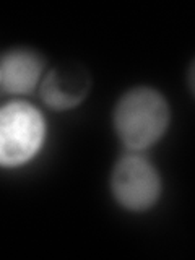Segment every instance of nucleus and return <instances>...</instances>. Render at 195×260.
Returning <instances> with one entry per match:
<instances>
[{"label":"nucleus","instance_id":"nucleus-1","mask_svg":"<svg viewBox=\"0 0 195 260\" xmlns=\"http://www.w3.org/2000/svg\"><path fill=\"white\" fill-rule=\"evenodd\" d=\"M112 124L127 151L145 153L166 135L171 124V106L158 89L135 86L119 98Z\"/></svg>","mask_w":195,"mask_h":260},{"label":"nucleus","instance_id":"nucleus-4","mask_svg":"<svg viewBox=\"0 0 195 260\" xmlns=\"http://www.w3.org/2000/svg\"><path fill=\"white\" fill-rule=\"evenodd\" d=\"M91 89V75L80 63H62L46 72L39 85L43 103L52 111L75 109Z\"/></svg>","mask_w":195,"mask_h":260},{"label":"nucleus","instance_id":"nucleus-2","mask_svg":"<svg viewBox=\"0 0 195 260\" xmlns=\"http://www.w3.org/2000/svg\"><path fill=\"white\" fill-rule=\"evenodd\" d=\"M47 122L35 104L16 100L0 106V169L29 165L43 151Z\"/></svg>","mask_w":195,"mask_h":260},{"label":"nucleus","instance_id":"nucleus-3","mask_svg":"<svg viewBox=\"0 0 195 260\" xmlns=\"http://www.w3.org/2000/svg\"><path fill=\"white\" fill-rule=\"evenodd\" d=\"M109 185L117 205L130 213L151 210L162 195L158 168L143 153L135 151H127L116 161Z\"/></svg>","mask_w":195,"mask_h":260},{"label":"nucleus","instance_id":"nucleus-5","mask_svg":"<svg viewBox=\"0 0 195 260\" xmlns=\"http://www.w3.org/2000/svg\"><path fill=\"white\" fill-rule=\"evenodd\" d=\"M46 75V59L36 49L13 47L0 57V88L13 96L39 89Z\"/></svg>","mask_w":195,"mask_h":260}]
</instances>
